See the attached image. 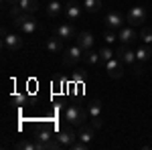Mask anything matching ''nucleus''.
Wrapping results in <instances>:
<instances>
[{
  "label": "nucleus",
  "instance_id": "nucleus-1",
  "mask_svg": "<svg viewBox=\"0 0 152 150\" xmlns=\"http://www.w3.org/2000/svg\"><path fill=\"white\" fill-rule=\"evenodd\" d=\"M87 118H89V112L83 110L79 104H71L65 108V120L71 126H81V124L87 122Z\"/></svg>",
  "mask_w": 152,
  "mask_h": 150
},
{
  "label": "nucleus",
  "instance_id": "nucleus-2",
  "mask_svg": "<svg viewBox=\"0 0 152 150\" xmlns=\"http://www.w3.org/2000/svg\"><path fill=\"white\" fill-rule=\"evenodd\" d=\"M12 24H14L18 31H23L24 35H33L37 29H39V23H37V18L31 12H23L20 16L12 18Z\"/></svg>",
  "mask_w": 152,
  "mask_h": 150
},
{
  "label": "nucleus",
  "instance_id": "nucleus-3",
  "mask_svg": "<svg viewBox=\"0 0 152 150\" xmlns=\"http://www.w3.org/2000/svg\"><path fill=\"white\" fill-rule=\"evenodd\" d=\"M81 59H83V49L79 45H73V47H69V49L65 51V55H63V63H65L67 67H73V65H77Z\"/></svg>",
  "mask_w": 152,
  "mask_h": 150
},
{
  "label": "nucleus",
  "instance_id": "nucleus-4",
  "mask_svg": "<svg viewBox=\"0 0 152 150\" xmlns=\"http://www.w3.org/2000/svg\"><path fill=\"white\" fill-rule=\"evenodd\" d=\"M57 140H59V144H61V148H69L71 144L77 140V132L71 128V124L67 128H61L59 130V134H57Z\"/></svg>",
  "mask_w": 152,
  "mask_h": 150
},
{
  "label": "nucleus",
  "instance_id": "nucleus-5",
  "mask_svg": "<svg viewBox=\"0 0 152 150\" xmlns=\"http://www.w3.org/2000/svg\"><path fill=\"white\" fill-rule=\"evenodd\" d=\"M105 71H107V75L112 77V79H120L122 75H124V63L120 61L118 57H112L110 61H105Z\"/></svg>",
  "mask_w": 152,
  "mask_h": 150
},
{
  "label": "nucleus",
  "instance_id": "nucleus-6",
  "mask_svg": "<svg viewBox=\"0 0 152 150\" xmlns=\"http://www.w3.org/2000/svg\"><path fill=\"white\" fill-rule=\"evenodd\" d=\"M87 112H89V118H91V122H94V128H102V100L99 97H95L91 104L87 105Z\"/></svg>",
  "mask_w": 152,
  "mask_h": 150
},
{
  "label": "nucleus",
  "instance_id": "nucleus-7",
  "mask_svg": "<svg viewBox=\"0 0 152 150\" xmlns=\"http://www.w3.org/2000/svg\"><path fill=\"white\" fill-rule=\"evenodd\" d=\"M126 20L130 23V26H142V23L146 20V10H144L142 6H132L128 10Z\"/></svg>",
  "mask_w": 152,
  "mask_h": 150
},
{
  "label": "nucleus",
  "instance_id": "nucleus-8",
  "mask_svg": "<svg viewBox=\"0 0 152 150\" xmlns=\"http://www.w3.org/2000/svg\"><path fill=\"white\" fill-rule=\"evenodd\" d=\"M55 136H53V132L49 130V128H39L35 132V136H33V140L37 142V150H47V144L49 140H53Z\"/></svg>",
  "mask_w": 152,
  "mask_h": 150
},
{
  "label": "nucleus",
  "instance_id": "nucleus-9",
  "mask_svg": "<svg viewBox=\"0 0 152 150\" xmlns=\"http://www.w3.org/2000/svg\"><path fill=\"white\" fill-rule=\"evenodd\" d=\"M124 23H126V18H124V14L118 10H110L107 14H105V26L107 29H122L124 26Z\"/></svg>",
  "mask_w": 152,
  "mask_h": 150
},
{
  "label": "nucleus",
  "instance_id": "nucleus-10",
  "mask_svg": "<svg viewBox=\"0 0 152 150\" xmlns=\"http://www.w3.org/2000/svg\"><path fill=\"white\" fill-rule=\"evenodd\" d=\"M116 57L122 61V63H126V65H132L134 61H136V51H132L128 45H120L116 51Z\"/></svg>",
  "mask_w": 152,
  "mask_h": 150
},
{
  "label": "nucleus",
  "instance_id": "nucleus-11",
  "mask_svg": "<svg viewBox=\"0 0 152 150\" xmlns=\"http://www.w3.org/2000/svg\"><path fill=\"white\" fill-rule=\"evenodd\" d=\"M136 39H140V37L136 35L134 26H122L120 33H118V41H120L122 45H132Z\"/></svg>",
  "mask_w": 152,
  "mask_h": 150
},
{
  "label": "nucleus",
  "instance_id": "nucleus-12",
  "mask_svg": "<svg viewBox=\"0 0 152 150\" xmlns=\"http://www.w3.org/2000/svg\"><path fill=\"white\" fill-rule=\"evenodd\" d=\"M2 45H4V49H6V51H18V49L23 47V37L10 33V35L2 37Z\"/></svg>",
  "mask_w": 152,
  "mask_h": 150
},
{
  "label": "nucleus",
  "instance_id": "nucleus-13",
  "mask_svg": "<svg viewBox=\"0 0 152 150\" xmlns=\"http://www.w3.org/2000/svg\"><path fill=\"white\" fill-rule=\"evenodd\" d=\"M81 12H83V6H79L77 2H69L67 0V4H65V16H67V20H77L79 16H81Z\"/></svg>",
  "mask_w": 152,
  "mask_h": 150
},
{
  "label": "nucleus",
  "instance_id": "nucleus-14",
  "mask_svg": "<svg viewBox=\"0 0 152 150\" xmlns=\"http://www.w3.org/2000/svg\"><path fill=\"white\" fill-rule=\"evenodd\" d=\"M55 33H57L63 41H67V39H75L77 37V31H75V26L69 23H63V24H59L57 29H55Z\"/></svg>",
  "mask_w": 152,
  "mask_h": 150
},
{
  "label": "nucleus",
  "instance_id": "nucleus-15",
  "mask_svg": "<svg viewBox=\"0 0 152 150\" xmlns=\"http://www.w3.org/2000/svg\"><path fill=\"white\" fill-rule=\"evenodd\" d=\"M77 45L81 47L83 51H87V49H94V35L91 33H87V31H81V33H77Z\"/></svg>",
  "mask_w": 152,
  "mask_h": 150
},
{
  "label": "nucleus",
  "instance_id": "nucleus-16",
  "mask_svg": "<svg viewBox=\"0 0 152 150\" xmlns=\"http://www.w3.org/2000/svg\"><path fill=\"white\" fill-rule=\"evenodd\" d=\"M63 43H65V41L59 35H55V37H51V39H47V45L45 47H47V51L51 55H59V53L63 51Z\"/></svg>",
  "mask_w": 152,
  "mask_h": 150
},
{
  "label": "nucleus",
  "instance_id": "nucleus-17",
  "mask_svg": "<svg viewBox=\"0 0 152 150\" xmlns=\"http://www.w3.org/2000/svg\"><path fill=\"white\" fill-rule=\"evenodd\" d=\"M83 61H85L87 65H102V63H104V61H102V55H99V51H94V49L83 51Z\"/></svg>",
  "mask_w": 152,
  "mask_h": 150
},
{
  "label": "nucleus",
  "instance_id": "nucleus-18",
  "mask_svg": "<svg viewBox=\"0 0 152 150\" xmlns=\"http://www.w3.org/2000/svg\"><path fill=\"white\" fill-rule=\"evenodd\" d=\"M61 10H63V4L59 0H49V4L45 6V12H47L49 18H57L61 14Z\"/></svg>",
  "mask_w": 152,
  "mask_h": 150
},
{
  "label": "nucleus",
  "instance_id": "nucleus-19",
  "mask_svg": "<svg viewBox=\"0 0 152 150\" xmlns=\"http://www.w3.org/2000/svg\"><path fill=\"white\" fill-rule=\"evenodd\" d=\"M77 138L87 142V144H94V126H85L81 124L79 126V132H77Z\"/></svg>",
  "mask_w": 152,
  "mask_h": 150
},
{
  "label": "nucleus",
  "instance_id": "nucleus-20",
  "mask_svg": "<svg viewBox=\"0 0 152 150\" xmlns=\"http://www.w3.org/2000/svg\"><path fill=\"white\" fill-rule=\"evenodd\" d=\"M16 4L23 8V12H31V14H35V12L39 10V2H37V0H18Z\"/></svg>",
  "mask_w": 152,
  "mask_h": 150
},
{
  "label": "nucleus",
  "instance_id": "nucleus-21",
  "mask_svg": "<svg viewBox=\"0 0 152 150\" xmlns=\"http://www.w3.org/2000/svg\"><path fill=\"white\" fill-rule=\"evenodd\" d=\"M83 10L94 14V12L102 10V0H83Z\"/></svg>",
  "mask_w": 152,
  "mask_h": 150
},
{
  "label": "nucleus",
  "instance_id": "nucleus-22",
  "mask_svg": "<svg viewBox=\"0 0 152 150\" xmlns=\"http://www.w3.org/2000/svg\"><path fill=\"white\" fill-rule=\"evenodd\" d=\"M150 57H152V47H150V45L138 47V51H136V59H138V61L146 63V61H148Z\"/></svg>",
  "mask_w": 152,
  "mask_h": 150
},
{
  "label": "nucleus",
  "instance_id": "nucleus-23",
  "mask_svg": "<svg viewBox=\"0 0 152 150\" xmlns=\"http://www.w3.org/2000/svg\"><path fill=\"white\" fill-rule=\"evenodd\" d=\"M142 39V43H146V45H152V26H142L140 35H138Z\"/></svg>",
  "mask_w": 152,
  "mask_h": 150
},
{
  "label": "nucleus",
  "instance_id": "nucleus-24",
  "mask_svg": "<svg viewBox=\"0 0 152 150\" xmlns=\"http://www.w3.org/2000/svg\"><path fill=\"white\" fill-rule=\"evenodd\" d=\"M85 79H87V73L83 69H77V71L71 73V81H75V83H83Z\"/></svg>",
  "mask_w": 152,
  "mask_h": 150
},
{
  "label": "nucleus",
  "instance_id": "nucleus-25",
  "mask_svg": "<svg viewBox=\"0 0 152 150\" xmlns=\"http://www.w3.org/2000/svg\"><path fill=\"white\" fill-rule=\"evenodd\" d=\"M16 148H20V150H37V142L35 140H20V142L16 144Z\"/></svg>",
  "mask_w": 152,
  "mask_h": 150
},
{
  "label": "nucleus",
  "instance_id": "nucleus-26",
  "mask_svg": "<svg viewBox=\"0 0 152 150\" xmlns=\"http://www.w3.org/2000/svg\"><path fill=\"white\" fill-rule=\"evenodd\" d=\"M99 55H102V61H110V59L114 57V55H116V53H114V51H112V49H110V47L105 45V47H102V49H99Z\"/></svg>",
  "mask_w": 152,
  "mask_h": 150
},
{
  "label": "nucleus",
  "instance_id": "nucleus-27",
  "mask_svg": "<svg viewBox=\"0 0 152 150\" xmlns=\"http://www.w3.org/2000/svg\"><path fill=\"white\" fill-rule=\"evenodd\" d=\"M89 146H91V144H87V142H83V140L77 138V140H75V142L69 146V150H87Z\"/></svg>",
  "mask_w": 152,
  "mask_h": 150
},
{
  "label": "nucleus",
  "instance_id": "nucleus-28",
  "mask_svg": "<svg viewBox=\"0 0 152 150\" xmlns=\"http://www.w3.org/2000/svg\"><path fill=\"white\" fill-rule=\"evenodd\" d=\"M130 67H132V71H134V75H136V77H140L142 73H144V67H142V61H138V59H136V61H134V63H132Z\"/></svg>",
  "mask_w": 152,
  "mask_h": 150
},
{
  "label": "nucleus",
  "instance_id": "nucleus-29",
  "mask_svg": "<svg viewBox=\"0 0 152 150\" xmlns=\"http://www.w3.org/2000/svg\"><path fill=\"white\" fill-rule=\"evenodd\" d=\"M104 41L105 43H114V41H118V35L112 33V29H107V31L104 33Z\"/></svg>",
  "mask_w": 152,
  "mask_h": 150
},
{
  "label": "nucleus",
  "instance_id": "nucleus-30",
  "mask_svg": "<svg viewBox=\"0 0 152 150\" xmlns=\"http://www.w3.org/2000/svg\"><path fill=\"white\" fill-rule=\"evenodd\" d=\"M6 2H8V4H16L18 0H6Z\"/></svg>",
  "mask_w": 152,
  "mask_h": 150
},
{
  "label": "nucleus",
  "instance_id": "nucleus-31",
  "mask_svg": "<svg viewBox=\"0 0 152 150\" xmlns=\"http://www.w3.org/2000/svg\"><path fill=\"white\" fill-rule=\"evenodd\" d=\"M69 2H77V0H69Z\"/></svg>",
  "mask_w": 152,
  "mask_h": 150
}]
</instances>
